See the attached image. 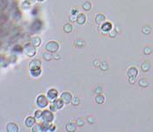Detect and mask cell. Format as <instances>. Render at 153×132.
Segmentation results:
<instances>
[{"mask_svg":"<svg viewBox=\"0 0 153 132\" xmlns=\"http://www.w3.org/2000/svg\"><path fill=\"white\" fill-rule=\"evenodd\" d=\"M24 51H25L26 55H27V57H34V55L36 54L35 47H34V45H32L31 43L26 44L25 48H24Z\"/></svg>","mask_w":153,"mask_h":132,"instance_id":"6da1fadb","label":"cell"},{"mask_svg":"<svg viewBox=\"0 0 153 132\" xmlns=\"http://www.w3.org/2000/svg\"><path fill=\"white\" fill-rule=\"evenodd\" d=\"M46 50L51 53H56L59 49V44L56 42H48L45 46Z\"/></svg>","mask_w":153,"mask_h":132,"instance_id":"7a4b0ae2","label":"cell"},{"mask_svg":"<svg viewBox=\"0 0 153 132\" xmlns=\"http://www.w3.org/2000/svg\"><path fill=\"white\" fill-rule=\"evenodd\" d=\"M36 103L39 107H42V108H44L48 106V99L46 98L45 95H40V96L37 98V101H36Z\"/></svg>","mask_w":153,"mask_h":132,"instance_id":"3957f363","label":"cell"},{"mask_svg":"<svg viewBox=\"0 0 153 132\" xmlns=\"http://www.w3.org/2000/svg\"><path fill=\"white\" fill-rule=\"evenodd\" d=\"M43 122H53L54 120V115L51 112V110H45V111L42 112V116Z\"/></svg>","mask_w":153,"mask_h":132,"instance_id":"277c9868","label":"cell"},{"mask_svg":"<svg viewBox=\"0 0 153 132\" xmlns=\"http://www.w3.org/2000/svg\"><path fill=\"white\" fill-rule=\"evenodd\" d=\"M61 99L65 104H69V103H70L72 101V95L70 94L69 92H64L62 93Z\"/></svg>","mask_w":153,"mask_h":132,"instance_id":"5b68a950","label":"cell"},{"mask_svg":"<svg viewBox=\"0 0 153 132\" xmlns=\"http://www.w3.org/2000/svg\"><path fill=\"white\" fill-rule=\"evenodd\" d=\"M47 95H48V98L52 102H54V101L56 100L58 93H57V91L56 90V89H50V90L48 92V94Z\"/></svg>","mask_w":153,"mask_h":132,"instance_id":"8992f818","label":"cell"},{"mask_svg":"<svg viewBox=\"0 0 153 132\" xmlns=\"http://www.w3.org/2000/svg\"><path fill=\"white\" fill-rule=\"evenodd\" d=\"M6 131L7 132H18L19 131V127L17 124L10 122L6 125Z\"/></svg>","mask_w":153,"mask_h":132,"instance_id":"52a82bcc","label":"cell"},{"mask_svg":"<svg viewBox=\"0 0 153 132\" xmlns=\"http://www.w3.org/2000/svg\"><path fill=\"white\" fill-rule=\"evenodd\" d=\"M41 65H42V62L40 60H33L31 63H29V68L30 70H35V69H39L41 68Z\"/></svg>","mask_w":153,"mask_h":132,"instance_id":"ba28073f","label":"cell"},{"mask_svg":"<svg viewBox=\"0 0 153 132\" xmlns=\"http://www.w3.org/2000/svg\"><path fill=\"white\" fill-rule=\"evenodd\" d=\"M30 43L32 45H34V47H39L42 44V39H41L39 36H34V37L31 38V40H30Z\"/></svg>","mask_w":153,"mask_h":132,"instance_id":"9c48e42d","label":"cell"},{"mask_svg":"<svg viewBox=\"0 0 153 132\" xmlns=\"http://www.w3.org/2000/svg\"><path fill=\"white\" fill-rule=\"evenodd\" d=\"M42 28V22L40 20H35L34 21L31 25V29L34 32L40 31V29Z\"/></svg>","mask_w":153,"mask_h":132,"instance_id":"30bf717a","label":"cell"},{"mask_svg":"<svg viewBox=\"0 0 153 132\" xmlns=\"http://www.w3.org/2000/svg\"><path fill=\"white\" fill-rule=\"evenodd\" d=\"M35 122H36L35 118H34V117H32V116H29V117H27V119H26V121H25L26 125H27V127H28V128H31V127L34 126Z\"/></svg>","mask_w":153,"mask_h":132,"instance_id":"8fae6325","label":"cell"},{"mask_svg":"<svg viewBox=\"0 0 153 132\" xmlns=\"http://www.w3.org/2000/svg\"><path fill=\"white\" fill-rule=\"evenodd\" d=\"M105 21H106V16L104 14H102V13H99V14L95 17V22H96L97 24L105 23Z\"/></svg>","mask_w":153,"mask_h":132,"instance_id":"7c38bea8","label":"cell"},{"mask_svg":"<svg viewBox=\"0 0 153 132\" xmlns=\"http://www.w3.org/2000/svg\"><path fill=\"white\" fill-rule=\"evenodd\" d=\"M137 74H138V71H137V69H136V68L131 67V68H129V69H128V78H130V77H135V78H136Z\"/></svg>","mask_w":153,"mask_h":132,"instance_id":"4fadbf2b","label":"cell"},{"mask_svg":"<svg viewBox=\"0 0 153 132\" xmlns=\"http://www.w3.org/2000/svg\"><path fill=\"white\" fill-rule=\"evenodd\" d=\"M85 15L84 13H79L78 15V19H77V22H78L79 25H83V24L85 23Z\"/></svg>","mask_w":153,"mask_h":132,"instance_id":"5bb4252c","label":"cell"},{"mask_svg":"<svg viewBox=\"0 0 153 132\" xmlns=\"http://www.w3.org/2000/svg\"><path fill=\"white\" fill-rule=\"evenodd\" d=\"M53 103L55 104L56 109H61L63 107V104H64V102L62 101V99H56Z\"/></svg>","mask_w":153,"mask_h":132,"instance_id":"9a60e30c","label":"cell"},{"mask_svg":"<svg viewBox=\"0 0 153 132\" xmlns=\"http://www.w3.org/2000/svg\"><path fill=\"white\" fill-rule=\"evenodd\" d=\"M65 129H66V130H67L68 132H74V131H76L77 127H76V125L74 123L70 122V123H68L67 125H66Z\"/></svg>","mask_w":153,"mask_h":132,"instance_id":"2e32d148","label":"cell"},{"mask_svg":"<svg viewBox=\"0 0 153 132\" xmlns=\"http://www.w3.org/2000/svg\"><path fill=\"white\" fill-rule=\"evenodd\" d=\"M112 29V24L109 22H106L102 25V30L104 32H108Z\"/></svg>","mask_w":153,"mask_h":132,"instance_id":"e0dca14e","label":"cell"},{"mask_svg":"<svg viewBox=\"0 0 153 132\" xmlns=\"http://www.w3.org/2000/svg\"><path fill=\"white\" fill-rule=\"evenodd\" d=\"M42 132L48 131V130H49V128H50V126H51V122H43L42 123Z\"/></svg>","mask_w":153,"mask_h":132,"instance_id":"ac0fdd59","label":"cell"},{"mask_svg":"<svg viewBox=\"0 0 153 132\" xmlns=\"http://www.w3.org/2000/svg\"><path fill=\"white\" fill-rule=\"evenodd\" d=\"M95 101H96L98 104H103L104 103V101H105V98H104V96L101 94H98L96 96V98H95Z\"/></svg>","mask_w":153,"mask_h":132,"instance_id":"d6986e66","label":"cell"},{"mask_svg":"<svg viewBox=\"0 0 153 132\" xmlns=\"http://www.w3.org/2000/svg\"><path fill=\"white\" fill-rule=\"evenodd\" d=\"M138 84H139V86H142V87H147V86H149V83H148L146 78H141V79L139 80Z\"/></svg>","mask_w":153,"mask_h":132,"instance_id":"ffe728a7","label":"cell"},{"mask_svg":"<svg viewBox=\"0 0 153 132\" xmlns=\"http://www.w3.org/2000/svg\"><path fill=\"white\" fill-rule=\"evenodd\" d=\"M63 31L65 33H67V34H70L72 31V26L70 24H65L63 26Z\"/></svg>","mask_w":153,"mask_h":132,"instance_id":"44dd1931","label":"cell"},{"mask_svg":"<svg viewBox=\"0 0 153 132\" xmlns=\"http://www.w3.org/2000/svg\"><path fill=\"white\" fill-rule=\"evenodd\" d=\"M150 69H151V65H150V63H148V62H144V63L142 64V70H143V71H144V72L150 71Z\"/></svg>","mask_w":153,"mask_h":132,"instance_id":"7402d4cb","label":"cell"},{"mask_svg":"<svg viewBox=\"0 0 153 132\" xmlns=\"http://www.w3.org/2000/svg\"><path fill=\"white\" fill-rule=\"evenodd\" d=\"M43 58H44V60H46V61H50L51 59L54 58L53 57V56L51 55V52H46L43 54Z\"/></svg>","mask_w":153,"mask_h":132,"instance_id":"603a6c76","label":"cell"},{"mask_svg":"<svg viewBox=\"0 0 153 132\" xmlns=\"http://www.w3.org/2000/svg\"><path fill=\"white\" fill-rule=\"evenodd\" d=\"M41 72H42V71H41L40 68H39V69H35V70H31V75L33 76V77H38V76H40Z\"/></svg>","mask_w":153,"mask_h":132,"instance_id":"cb8c5ba5","label":"cell"},{"mask_svg":"<svg viewBox=\"0 0 153 132\" xmlns=\"http://www.w3.org/2000/svg\"><path fill=\"white\" fill-rule=\"evenodd\" d=\"M34 132H42V124H34V128H33Z\"/></svg>","mask_w":153,"mask_h":132,"instance_id":"d4e9b609","label":"cell"},{"mask_svg":"<svg viewBox=\"0 0 153 132\" xmlns=\"http://www.w3.org/2000/svg\"><path fill=\"white\" fill-rule=\"evenodd\" d=\"M83 9H84V11H90L91 8H92V4H91L90 2H88V1H86V2H84V4H83Z\"/></svg>","mask_w":153,"mask_h":132,"instance_id":"484cf974","label":"cell"},{"mask_svg":"<svg viewBox=\"0 0 153 132\" xmlns=\"http://www.w3.org/2000/svg\"><path fill=\"white\" fill-rule=\"evenodd\" d=\"M142 32H143L144 34H149L151 32V28L149 27V26H145L142 28Z\"/></svg>","mask_w":153,"mask_h":132,"instance_id":"4316f807","label":"cell"},{"mask_svg":"<svg viewBox=\"0 0 153 132\" xmlns=\"http://www.w3.org/2000/svg\"><path fill=\"white\" fill-rule=\"evenodd\" d=\"M22 50H23V48H22V47H21L20 45H19V44L15 45V46L13 48V52H19V53H20Z\"/></svg>","mask_w":153,"mask_h":132,"instance_id":"83f0119b","label":"cell"},{"mask_svg":"<svg viewBox=\"0 0 153 132\" xmlns=\"http://www.w3.org/2000/svg\"><path fill=\"white\" fill-rule=\"evenodd\" d=\"M71 103L73 106H78L80 104V100L78 97H74V98H72V101H71Z\"/></svg>","mask_w":153,"mask_h":132,"instance_id":"f1b7e54d","label":"cell"},{"mask_svg":"<svg viewBox=\"0 0 153 132\" xmlns=\"http://www.w3.org/2000/svg\"><path fill=\"white\" fill-rule=\"evenodd\" d=\"M99 67H100V69L102 71H107L108 69V65H107V63L106 62H102V63H99Z\"/></svg>","mask_w":153,"mask_h":132,"instance_id":"f546056e","label":"cell"},{"mask_svg":"<svg viewBox=\"0 0 153 132\" xmlns=\"http://www.w3.org/2000/svg\"><path fill=\"white\" fill-rule=\"evenodd\" d=\"M152 53V48H149V47H146V48H143V54L144 55H150Z\"/></svg>","mask_w":153,"mask_h":132,"instance_id":"4dcf8cb0","label":"cell"},{"mask_svg":"<svg viewBox=\"0 0 153 132\" xmlns=\"http://www.w3.org/2000/svg\"><path fill=\"white\" fill-rule=\"evenodd\" d=\"M84 124V120L83 119V118H78V120H77V125L78 126H83Z\"/></svg>","mask_w":153,"mask_h":132,"instance_id":"1f68e13d","label":"cell"},{"mask_svg":"<svg viewBox=\"0 0 153 132\" xmlns=\"http://www.w3.org/2000/svg\"><path fill=\"white\" fill-rule=\"evenodd\" d=\"M42 116V112L41 111V110H37V111L35 112V114H34V117L36 118V119H39V118H41Z\"/></svg>","mask_w":153,"mask_h":132,"instance_id":"d6a6232c","label":"cell"},{"mask_svg":"<svg viewBox=\"0 0 153 132\" xmlns=\"http://www.w3.org/2000/svg\"><path fill=\"white\" fill-rule=\"evenodd\" d=\"M30 5H31V3L28 2V1H26V2H24L23 4H22V7H23L24 9H28L30 7Z\"/></svg>","mask_w":153,"mask_h":132,"instance_id":"836d02e7","label":"cell"},{"mask_svg":"<svg viewBox=\"0 0 153 132\" xmlns=\"http://www.w3.org/2000/svg\"><path fill=\"white\" fill-rule=\"evenodd\" d=\"M102 87L101 86H97L96 88H95V90H94V92H95V93H98V94H99V93H101L102 92Z\"/></svg>","mask_w":153,"mask_h":132,"instance_id":"e575fe53","label":"cell"},{"mask_svg":"<svg viewBox=\"0 0 153 132\" xmlns=\"http://www.w3.org/2000/svg\"><path fill=\"white\" fill-rule=\"evenodd\" d=\"M109 36L110 37H115L116 36V30L111 29L109 31Z\"/></svg>","mask_w":153,"mask_h":132,"instance_id":"d590c367","label":"cell"},{"mask_svg":"<svg viewBox=\"0 0 153 132\" xmlns=\"http://www.w3.org/2000/svg\"><path fill=\"white\" fill-rule=\"evenodd\" d=\"M75 43H76V46L78 47V48H81V47L84 46V42H81V41H77Z\"/></svg>","mask_w":153,"mask_h":132,"instance_id":"8d00e7d4","label":"cell"},{"mask_svg":"<svg viewBox=\"0 0 153 132\" xmlns=\"http://www.w3.org/2000/svg\"><path fill=\"white\" fill-rule=\"evenodd\" d=\"M87 121H88V122L91 124H93L95 122V119L93 117H92V116H88V117H87Z\"/></svg>","mask_w":153,"mask_h":132,"instance_id":"74e56055","label":"cell"},{"mask_svg":"<svg viewBox=\"0 0 153 132\" xmlns=\"http://www.w3.org/2000/svg\"><path fill=\"white\" fill-rule=\"evenodd\" d=\"M77 19H78V16H76V14H72L71 16L70 17V20L72 21V22L77 20Z\"/></svg>","mask_w":153,"mask_h":132,"instance_id":"f35d334b","label":"cell"},{"mask_svg":"<svg viewBox=\"0 0 153 132\" xmlns=\"http://www.w3.org/2000/svg\"><path fill=\"white\" fill-rule=\"evenodd\" d=\"M135 82H136V78H135V77H130L129 78L130 84H135Z\"/></svg>","mask_w":153,"mask_h":132,"instance_id":"ab89813d","label":"cell"},{"mask_svg":"<svg viewBox=\"0 0 153 132\" xmlns=\"http://www.w3.org/2000/svg\"><path fill=\"white\" fill-rule=\"evenodd\" d=\"M50 110H51V111H53V112H55V111H56V110H57L56 107V106H55L54 103H53V104H51V105H50Z\"/></svg>","mask_w":153,"mask_h":132,"instance_id":"60d3db41","label":"cell"},{"mask_svg":"<svg viewBox=\"0 0 153 132\" xmlns=\"http://www.w3.org/2000/svg\"><path fill=\"white\" fill-rule=\"evenodd\" d=\"M55 130H56V127L54 125H51L50 128H49V131H54Z\"/></svg>","mask_w":153,"mask_h":132,"instance_id":"b9f144b4","label":"cell"},{"mask_svg":"<svg viewBox=\"0 0 153 132\" xmlns=\"http://www.w3.org/2000/svg\"><path fill=\"white\" fill-rule=\"evenodd\" d=\"M94 63V66H99V63H99L98 60H96V61H94V63Z\"/></svg>","mask_w":153,"mask_h":132,"instance_id":"7bdbcfd3","label":"cell"},{"mask_svg":"<svg viewBox=\"0 0 153 132\" xmlns=\"http://www.w3.org/2000/svg\"><path fill=\"white\" fill-rule=\"evenodd\" d=\"M54 58L56 59V60H59V59L61 58V57H60V56H55Z\"/></svg>","mask_w":153,"mask_h":132,"instance_id":"ee69618b","label":"cell"},{"mask_svg":"<svg viewBox=\"0 0 153 132\" xmlns=\"http://www.w3.org/2000/svg\"><path fill=\"white\" fill-rule=\"evenodd\" d=\"M77 12H78V10H77V9H75V10H72V14H76V13H77Z\"/></svg>","mask_w":153,"mask_h":132,"instance_id":"f6af8a7d","label":"cell"},{"mask_svg":"<svg viewBox=\"0 0 153 132\" xmlns=\"http://www.w3.org/2000/svg\"><path fill=\"white\" fill-rule=\"evenodd\" d=\"M36 13V8H34V10L33 11V14H35Z\"/></svg>","mask_w":153,"mask_h":132,"instance_id":"bcb514c9","label":"cell"},{"mask_svg":"<svg viewBox=\"0 0 153 132\" xmlns=\"http://www.w3.org/2000/svg\"><path fill=\"white\" fill-rule=\"evenodd\" d=\"M39 2H42V1H44V0H38Z\"/></svg>","mask_w":153,"mask_h":132,"instance_id":"7dc6e473","label":"cell"},{"mask_svg":"<svg viewBox=\"0 0 153 132\" xmlns=\"http://www.w3.org/2000/svg\"><path fill=\"white\" fill-rule=\"evenodd\" d=\"M34 0H31V3H34Z\"/></svg>","mask_w":153,"mask_h":132,"instance_id":"c3c4849f","label":"cell"}]
</instances>
